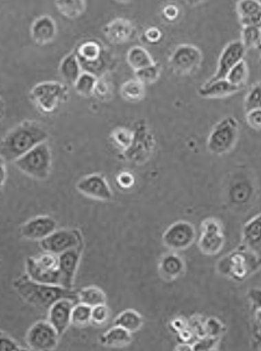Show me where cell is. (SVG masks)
Wrapping results in <instances>:
<instances>
[{"label": "cell", "mask_w": 261, "mask_h": 351, "mask_svg": "<svg viewBox=\"0 0 261 351\" xmlns=\"http://www.w3.org/2000/svg\"><path fill=\"white\" fill-rule=\"evenodd\" d=\"M47 137L49 134L43 125L25 121L18 124L0 141V158L4 162L14 163L35 145L46 142Z\"/></svg>", "instance_id": "6da1fadb"}, {"label": "cell", "mask_w": 261, "mask_h": 351, "mask_svg": "<svg viewBox=\"0 0 261 351\" xmlns=\"http://www.w3.org/2000/svg\"><path fill=\"white\" fill-rule=\"evenodd\" d=\"M13 286L26 303L39 309H49L52 303L61 298H70L78 302L76 292H73L72 289H66L64 287L56 285L38 283L30 280L27 276L16 278L14 280Z\"/></svg>", "instance_id": "7a4b0ae2"}, {"label": "cell", "mask_w": 261, "mask_h": 351, "mask_svg": "<svg viewBox=\"0 0 261 351\" xmlns=\"http://www.w3.org/2000/svg\"><path fill=\"white\" fill-rule=\"evenodd\" d=\"M15 167L33 179L46 180L52 169V156L50 147L46 142L35 145L34 148L26 152L24 156L16 159Z\"/></svg>", "instance_id": "3957f363"}, {"label": "cell", "mask_w": 261, "mask_h": 351, "mask_svg": "<svg viewBox=\"0 0 261 351\" xmlns=\"http://www.w3.org/2000/svg\"><path fill=\"white\" fill-rule=\"evenodd\" d=\"M260 266V256L253 254L251 251L240 250L228 257H224L218 268L223 274L228 276L231 280H244L255 272Z\"/></svg>", "instance_id": "277c9868"}, {"label": "cell", "mask_w": 261, "mask_h": 351, "mask_svg": "<svg viewBox=\"0 0 261 351\" xmlns=\"http://www.w3.org/2000/svg\"><path fill=\"white\" fill-rule=\"evenodd\" d=\"M239 137V123L236 118H223L210 132L208 137V150L216 156L227 154L233 150Z\"/></svg>", "instance_id": "5b68a950"}, {"label": "cell", "mask_w": 261, "mask_h": 351, "mask_svg": "<svg viewBox=\"0 0 261 351\" xmlns=\"http://www.w3.org/2000/svg\"><path fill=\"white\" fill-rule=\"evenodd\" d=\"M69 97L67 87L59 82H41L30 92V98L40 112L50 114Z\"/></svg>", "instance_id": "8992f818"}, {"label": "cell", "mask_w": 261, "mask_h": 351, "mask_svg": "<svg viewBox=\"0 0 261 351\" xmlns=\"http://www.w3.org/2000/svg\"><path fill=\"white\" fill-rule=\"evenodd\" d=\"M203 55L196 46L183 44L176 47L170 55V66L177 75H190L202 65Z\"/></svg>", "instance_id": "52a82bcc"}, {"label": "cell", "mask_w": 261, "mask_h": 351, "mask_svg": "<svg viewBox=\"0 0 261 351\" xmlns=\"http://www.w3.org/2000/svg\"><path fill=\"white\" fill-rule=\"evenodd\" d=\"M40 247L44 252L59 254L69 251L71 248L78 247L84 245L82 243V234L75 228H64V230H55L52 234H49L44 240L39 241Z\"/></svg>", "instance_id": "ba28073f"}, {"label": "cell", "mask_w": 261, "mask_h": 351, "mask_svg": "<svg viewBox=\"0 0 261 351\" xmlns=\"http://www.w3.org/2000/svg\"><path fill=\"white\" fill-rule=\"evenodd\" d=\"M59 334L45 320L35 323L26 334V343L30 349L36 351L54 350L59 343Z\"/></svg>", "instance_id": "9c48e42d"}, {"label": "cell", "mask_w": 261, "mask_h": 351, "mask_svg": "<svg viewBox=\"0 0 261 351\" xmlns=\"http://www.w3.org/2000/svg\"><path fill=\"white\" fill-rule=\"evenodd\" d=\"M225 243V234L222 222L216 219H207L202 223V234L199 239V248L203 254L214 256L219 254Z\"/></svg>", "instance_id": "30bf717a"}, {"label": "cell", "mask_w": 261, "mask_h": 351, "mask_svg": "<svg viewBox=\"0 0 261 351\" xmlns=\"http://www.w3.org/2000/svg\"><path fill=\"white\" fill-rule=\"evenodd\" d=\"M194 226L187 221H177L164 231L163 242L173 251H184L190 248L196 240Z\"/></svg>", "instance_id": "8fae6325"}, {"label": "cell", "mask_w": 261, "mask_h": 351, "mask_svg": "<svg viewBox=\"0 0 261 351\" xmlns=\"http://www.w3.org/2000/svg\"><path fill=\"white\" fill-rule=\"evenodd\" d=\"M76 188L82 195L87 196L93 200L110 202L113 197L111 188L102 174H91L82 178L78 182Z\"/></svg>", "instance_id": "7c38bea8"}, {"label": "cell", "mask_w": 261, "mask_h": 351, "mask_svg": "<svg viewBox=\"0 0 261 351\" xmlns=\"http://www.w3.org/2000/svg\"><path fill=\"white\" fill-rule=\"evenodd\" d=\"M245 52H247V49L242 45V41L235 40V41L229 43L228 45L223 49L220 58H219V61H218L216 73L213 75V77L210 78L209 81H216V80L225 78V76L228 75V72L239 61L244 60Z\"/></svg>", "instance_id": "4fadbf2b"}, {"label": "cell", "mask_w": 261, "mask_h": 351, "mask_svg": "<svg viewBox=\"0 0 261 351\" xmlns=\"http://www.w3.org/2000/svg\"><path fill=\"white\" fill-rule=\"evenodd\" d=\"M82 246L71 248L69 251H65L59 254V274L60 286L64 287L66 289H72L73 288V282H75V276L78 272V263L81 260V254H82Z\"/></svg>", "instance_id": "5bb4252c"}, {"label": "cell", "mask_w": 261, "mask_h": 351, "mask_svg": "<svg viewBox=\"0 0 261 351\" xmlns=\"http://www.w3.org/2000/svg\"><path fill=\"white\" fill-rule=\"evenodd\" d=\"M75 300L70 298H61L52 303L49 311V323L54 326V329L58 332L59 337H63L69 326H71V311Z\"/></svg>", "instance_id": "9a60e30c"}, {"label": "cell", "mask_w": 261, "mask_h": 351, "mask_svg": "<svg viewBox=\"0 0 261 351\" xmlns=\"http://www.w3.org/2000/svg\"><path fill=\"white\" fill-rule=\"evenodd\" d=\"M56 221L50 216H36L20 228V234L26 240L41 241L56 230Z\"/></svg>", "instance_id": "2e32d148"}, {"label": "cell", "mask_w": 261, "mask_h": 351, "mask_svg": "<svg viewBox=\"0 0 261 351\" xmlns=\"http://www.w3.org/2000/svg\"><path fill=\"white\" fill-rule=\"evenodd\" d=\"M104 34L106 39L109 40L111 44L121 45L135 38L136 27L130 20L117 18L104 26Z\"/></svg>", "instance_id": "e0dca14e"}, {"label": "cell", "mask_w": 261, "mask_h": 351, "mask_svg": "<svg viewBox=\"0 0 261 351\" xmlns=\"http://www.w3.org/2000/svg\"><path fill=\"white\" fill-rule=\"evenodd\" d=\"M101 53H102L101 46L96 41H86L84 44L78 46L76 56L80 61L81 69L95 75L101 67V64H100Z\"/></svg>", "instance_id": "ac0fdd59"}, {"label": "cell", "mask_w": 261, "mask_h": 351, "mask_svg": "<svg viewBox=\"0 0 261 351\" xmlns=\"http://www.w3.org/2000/svg\"><path fill=\"white\" fill-rule=\"evenodd\" d=\"M56 34H58L56 23L49 15H43L38 19H35L30 29L32 39L38 45L50 44L56 38Z\"/></svg>", "instance_id": "d6986e66"}, {"label": "cell", "mask_w": 261, "mask_h": 351, "mask_svg": "<svg viewBox=\"0 0 261 351\" xmlns=\"http://www.w3.org/2000/svg\"><path fill=\"white\" fill-rule=\"evenodd\" d=\"M26 276L30 280L44 285L60 286L59 269H50L40 265L35 257H27L25 261Z\"/></svg>", "instance_id": "ffe728a7"}, {"label": "cell", "mask_w": 261, "mask_h": 351, "mask_svg": "<svg viewBox=\"0 0 261 351\" xmlns=\"http://www.w3.org/2000/svg\"><path fill=\"white\" fill-rule=\"evenodd\" d=\"M236 13L242 26L260 25L261 4L259 0H239Z\"/></svg>", "instance_id": "44dd1931"}, {"label": "cell", "mask_w": 261, "mask_h": 351, "mask_svg": "<svg viewBox=\"0 0 261 351\" xmlns=\"http://www.w3.org/2000/svg\"><path fill=\"white\" fill-rule=\"evenodd\" d=\"M238 91H240L239 87L231 85L227 78H222L205 82L198 93L203 98H222L234 95Z\"/></svg>", "instance_id": "7402d4cb"}, {"label": "cell", "mask_w": 261, "mask_h": 351, "mask_svg": "<svg viewBox=\"0 0 261 351\" xmlns=\"http://www.w3.org/2000/svg\"><path fill=\"white\" fill-rule=\"evenodd\" d=\"M260 214L254 216L242 228V241L245 248H248L249 251L258 256H260Z\"/></svg>", "instance_id": "603a6c76"}, {"label": "cell", "mask_w": 261, "mask_h": 351, "mask_svg": "<svg viewBox=\"0 0 261 351\" xmlns=\"http://www.w3.org/2000/svg\"><path fill=\"white\" fill-rule=\"evenodd\" d=\"M184 262L182 257L176 254H168L163 256L159 262V272L167 280H174L179 278L184 272Z\"/></svg>", "instance_id": "cb8c5ba5"}, {"label": "cell", "mask_w": 261, "mask_h": 351, "mask_svg": "<svg viewBox=\"0 0 261 351\" xmlns=\"http://www.w3.org/2000/svg\"><path fill=\"white\" fill-rule=\"evenodd\" d=\"M59 71L61 77L64 78L67 84H70V85L75 84V81L78 80V76L82 72L76 53L66 55L60 64Z\"/></svg>", "instance_id": "d4e9b609"}, {"label": "cell", "mask_w": 261, "mask_h": 351, "mask_svg": "<svg viewBox=\"0 0 261 351\" xmlns=\"http://www.w3.org/2000/svg\"><path fill=\"white\" fill-rule=\"evenodd\" d=\"M132 332H127L121 326H115L109 332H104L101 343L110 348H124L130 344Z\"/></svg>", "instance_id": "484cf974"}, {"label": "cell", "mask_w": 261, "mask_h": 351, "mask_svg": "<svg viewBox=\"0 0 261 351\" xmlns=\"http://www.w3.org/2000/svg\"><path fill=\"white\" fill-rule=\"evenodd\" d=\"M127 64L133 71H138L141 69L155 64V60L150 52L142 46H133L130 47V51L127 52Z\"/></svg>", "instance_id": "4316f807"}, {"label": "cell", "mask_w": 261, "mask_h": 351, "mask_svg": "<svg viewBox=\"0 0 261 351\" xmlns=\"http://www.w3.org/2000/svg\"><path fill=\"white\" fill-rule=\"evenodd\" d=\"M55 7L67 19H78L85 13L86 0H55Z\"/></svg>", "instance_id": "83f0119b"}, {"label": "cell", "mask_w": 261, "mask_h": 351, "mask_svg": "<svg viewBox=\"0 0 261 351\" xmlns=\"http://www.w3.org/2000/svg\"><path fill=\"white\" fill-rule=\"evenodd\" d=\"M115 326H121L127 332H136L144 326V318L136 311L127 309L118 314L115 319Z\"/></svg>", "instance_id": "f1b7e54d"}, {"label": "cell", "mask_w": 261, "mask_h": 351, "mask_svg": "<svg viewBox=\"0 0 261 351\" xmlns=\"http://www.w3.org/2000/svg\"><path fill=\"white\" fill-rule=\"evenodd\" d=\"M76 295H78V302L90 306H100V304L107 303L106 294L98 287H85L81 291L76 292Z\"/></svg>", "instance_id": "f546056e"}, {"label": "cell", "mask_w": 261, "mask_h": 351, "mask_svg": "<svg viewBox=\"0 0 261 351\" xmlns=\"http://www.w3.org/2000/svg\"><path fill=\"white\" fill-rule=\"evenodd\" d=\"M121 96L124 99L130 101V102L142 101L146 96L144 84L138 81L137 78L126 81L124 85L121 86Z\"/></svg>", "instance_id": "4dcf8cb0"}, {"label": "cell", "mask_w": 261, "mask_h": 351, "mask_svg": "<svg viewBox=\"0 0 261 351\" xmlns=\"http://www.w3.org/2000/svg\"><path fill=\"white\" fill-rule=\"evenodd\" d=\"M251 194H253V188L250 182L240 180L231 185L229 191V197H230V202L235 205H242L248 202L249 199L251 197Z\"/></svg>", "instance_id": "1f68e13d"}, {"label": "cell", "mask_w": 261, "mask_h": 351, "mask_svg": "<svg viewBox=\"0 0 261 351\" xmlns=\"http://www.w3.org/2000/svg\"><path fill=\"white\" fill-rule=\"evenodd\" d=\"M91 324V306L84 303H75L71 311V326L86 328Z\"/></svg>", "instance_id": "d6a6232c"}, {"label": "cell", "mask_w": 261, "mask_h": 351, "mask_svg": "<svg viewBox=\"0 0 261 351\" xmlns=\"http://www.w3.org/2000/svg\"><path fill=\"white\" fill-rule=\"evenodd\" d=\"M96 82H98V77L95 75H92L90 72H81V75L75 81L73 87L80 96L90 97L93 95Z\"/></svg>", "instance_id": "836d02e7"}, {"label": "cell", "mask_w": 261, "mask_h": 351, "mask_svg": "<svg viewBox=\"0 0 261 351\" xmlns=\"http://www.w3.org/2000/svg\"><path fill=\"white\" fill-rule=\"evenodd\" d=\"M249 77V69L245 60L239 61L236 65L228 72L225 78L228 80L231 85L236 86L242 90L244 85L247 84V80Z\"/></svg>", "instance_id": "e575fe53"}, {"label": "cell", "mask_w": 261, "mask_h": 351, "mask_svg": "<svg viewBox=\"0 0 261 351\" xmlns=\"http://www.w3.org/2000/svg\"><path fill=\"white\" fill-rule=\"evenodd\" d=\"M260 25L242 26V44L248 49H260Z\"/></svg>", "instance_id": "d590c367"}, {"label": "cell", "mask_w": 261, "mask_h": 351, "mask_svg": "<svg viewBox=\"0 0 261 351\" xmlns=\"http://www.w3.org/2000/svg\"><path fill=\"white\" fill-rule=\"evenodd\" d=\"M135 73H136V78L138 81H141L144 85L155 84L161 76V65L155 62V64L147 66L144 69L135 71Z\"/></svg>", "instance_id": "8d00e7d4"}, {"label": "cell", "mask_w": 261, "mask_h": 351, "mask_svg": "<svg viewBox=\"0 0 261 351\" xmlns=\"http://www.w3.org/2000/svg\"><path fill=\"white\" fill-rule=\"evenodd\" d=\"M260 98H261V86L260 82L251 87V90L249 91L247 97H245V102H244V107L245 111H253V110H258L260 108Z\"/></svg>", "instance_id": "74e56055"}, {"label": "cell", "mask_w": 261, "mask_h": 351, "mask_svg": "<svg viewBox=\"0 0 261 351\" xmlns=\"http://www.w3.org/2000/svg\"><path fill=\"white\" fill-rule=\"evenodd\" d=\"M109 318H110V309L106 304L91 306L92 326H102L107 323Z\"/></svg>", "instance_id": "f35d334b"}, {"label": "cell", "mask_w": 261, "mask_h": 351, "mask_svg": "<svg viewBox=\"0 0 261 351\" xmlns=\"http://www.w3.org/2000/svg\"><path fill=\"white\" fill-rule=\"evenodd\" d=\"M112 137L115 138L113 141H116L118 145H121V147H128L133 141L132 133L127 130H124V128H117V130L113 132Z\"/></svg>", "instance_id": "ab89813d"}, {"label": "cell", "mask_w": 261, "mask_h": 351, "mask_svg": "<svg viewBox=\"0 0 261 351\" xmlns=\"http://www.w3.org/2000/svg\"><path fill=\"white\" fill-rule=\"evenodd\" d=\"M93 95L100 99H109L111 97V91H110V85L104 81V78L98 80L95 90H93Z\"/></svg>", "instance_id": "60d3db41"}, {"label": "cell", "mask_w": 261, "mask_h": 351, "mask_svg": "<svg viewBox=\"0 0 261 351\" xmlns=\"http://www.w3.org/2000/svg\"><path fill=\"white\" fill-rule=\"evenodd\" d=\"M247 122L249 125L255 130H260L261 128V108L247 112Z\"/></svg>", "instance_id": "b9f144b4"}, {"label": "cell", "mask_w": 261, "mask_h": 351, "mask_svg": "<svg viewBox=\"0 0 261 351\" xmlns=\"http://www.w3.org/2000/svg\"><path fill=\"white\" fill-rule=\"evenodd\" d=\"M223 326L216 319H209L205 326V332L210 338H219L220 332H222Z\"/></svg>", "instance_id": "7bdbcfd3"}, {"label": "cell", "mask_w": 261, "mask_h": 351, "mask_svg": "<svg viewBox=\"0 0 261 351\" xmlns=\"http://www.w3.org/2000/svg\"><path fill=\"white\" fill-rule=\"evenodd\" d=\"M21 348L7 335L0 334V351H20Z\"/></svg>", "instance_id": "ee69618b"}, {"label": "cell", "mask_w": 261, "mask_h": 351, "mask_svg": "<svg viewBox=\"0 0 261 351\" xmlns=\"http://www.w3.org/2000/svg\"><path fill=\"white\" fill-rule=\"evenodd\" d=\"M144 39L147 40L150 44H157L162 39V32L158 27H148L144 32Z\"/></svg>", "instance_id": "f6af8a7d"}, {"label": "cell", "mask_w": 261, "mask_h": 351, "mask_svg": "<svg viewBox=\"0 0 261 351\" xmlns=\"http://www.w3.org/2000/svg\"><path fill=\"white\" fill-rule=\"evenodd\" d=\"M117 184L118 186H121L122 189H130L135 184V176H132L130 173L124 171L117 176Z\"/></svg>", "instance_id": "bcb514c9"}, {"label": "cell", "mask_w": 261, "mask_h": 351, "mask_svg": "<svg viewBox=\"0 0 261 351\" xmlns=\"http://www.w3.org/2000/svg\"><path fill=\"white\" fill-rule=\"evenodd\" d=\"M164 19L167 21H174L179 16V8L176 4H168L163 8Z\"/></svg>", "instance_id": "7dc6e473"}, {"label": "cell", "mask_w": 261, "mask_h": 351, "mask_svg": "<svg viewBox=\"0 0 261 351\" xmlns=\"http://www.w3.org/2000/svg\"><path fill=\"white\" fill-rule=\"evenodd\" d=\"M216 338H204L193 346V350H210L216 344Z\"/></svg>", "instance_id": "c3c4849f"}, {"label": "cell", "mask_w": 261, "mask_h": 351, "mask_svg": "<svg viewBox=\"0 0 261 351\" xmlns=\"http://www.w3.org/2000/svg\"><path fill=\"white\" fill-rule=\"evenodd\" d=\"M4 163L5 162L0 158V188H3V185L5 184V180H7V170H5Z\"/></svg>", "instance_id": "681fc988"}, {"label": "cell", "mask_w": 261, "mask_h": 351, "mask_svg": "<svg viewBox=\"0 0 261 351\" xmlns=\"http://www.w3.org/2000/svg\"><path fill=\"white\" fill-rule=\"evenodd\" d=\"M204 1H207V0H185V3H187L188 5H192V7H196V5L203 4Z\"/></svg>", "instance_id": "f907efd6"}, {"label": "cell", "mask_w": 261, "mask_h": 351, "mask_svg": "<svg viewBox=\"0 0 261 351\" xmlns=\"http://www.w3.org/2000/svg\"><path fill=\"white\" fill-rule=\"evenodd\" d=\"M3 116H4V102H3V99L0 98V121H1Z\"/></svg>", "instance_id": "816d5d0a"}, {"label": "cell", "mask_w": 261, "mask_h": 351, "mask_svg": "<svg viewBox=\"0 0 261 351\" xmlns=\"http://www.w3.org/2000/svg\"><path fill=\"white\" fill-rule=\"evenodd\" d=\"M115 1H117L120 4H127V3H130L132 0H115Z\"/></svg>", "instance_id": "f5cc1de1"}]
</instances>
